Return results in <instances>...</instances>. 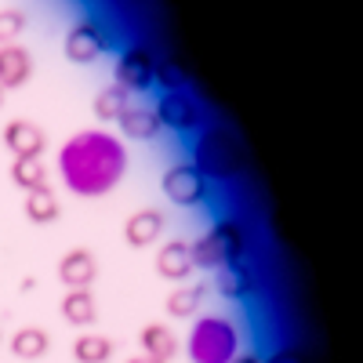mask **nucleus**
I'll return each mask as SVG.
<instances>
[{"mask_svg": "<svg viewBox=\"0 0 363 363\" xmlns=\"http://www.w3.org/2000/svg\"><path fill=\"white\" fill-rule=\"evenodd\" d=\"M128 363H160V359H153V356H142V352H138V356H131Z\"/></svg>", "mask_w": 363, "mask_h": 363, "instance_id": "c85d7f7f", "label": "nucleus"}, {"mask_svg": "<svg viewBox=\"0 0 363 363\" xmlns=\"http://www.w3.org/2000/svg\"><path fill=\"white\" fill-rule=\"evenodd\" d=\"M153 113L160 120V128H171V131H196L203 124V109L189 91H167V95H160Z\"/></svg>", "mask_w": 363, "mask_h": 363, "instance_id": "423d86ee", "label": "nucleus"}, {"mask_svg": "<svg viewBox=\"0 0 363 363\" xmlns=\"http://www.w3.org/2000/svg\"><path fill=\"white\" fill-rule=\"evenodd\" d=\"M200 301H203V284H178V287L167 294L164 309H167V316H174V320H186V316H193V313L200 309Z\"/></svg>", "mask_w": 363, "mask_h": 363, "instance_id": "aec40b11", "label": "nucleus"}, {"mask_svg": "<svg viewBox=\"0 0 363 363\" xmlns=\"http://www.w3.org/2000/svg\"><path fill=\"white\" fill-rule=\"evenodd\" d=\"M229 363H262V359H258V356H251V352H244V356H240V352H236V356H233Z\"/></svg>", "mask_w": 363, "mask_h": 363, "instance_id": "cd10ccee", "label": "nucleus"}, {"mask_svg": "<svg viewBox=\"0 0 363 363\" xmlns=\"http://www.w3.org/2000/svg\"><path fill=\"white\" fill-rule=\"evenodd\" d=\"M33 77V55L22 44H0V91H15Z\"/></svg>", "mask_w": 363, "mask_h": 363, "instance_id": "9d476101", "label": "nucleus"}, {"mask_svg": "<svg viewBox=\"0 0 363 363\" xmlns=\"http://www.w3.org/2000/svg\"><path fill=\"white\" fill-rule=\"evenodd\" d=\"M11 182L18 189H37V186H48V167L40 157H26V160H15L11 164Z\"/></svg>", "mask_w": 363, "mask_h": 363, "instance_id": "4be33fe9", "label": "nucleus"}, {"mask_svg": "<svg viewBox=\"0 0 363 363\" xmlns=\"http://www.w3.org/2000/svg\"><path fill=\"white\" fill-rule=\"evenodd\" d=\"M153 84H160L164 87V95L167 91H186V69H182L178 62H157V77H153Z\"/></svg>", "mask_w": 363, "mask_h": 363, "instance_id": "393cba45", "label": "nucleus"}, {"mask_svg": "<svg viewBox=\"0 0 363 363\" xmlns=\"http://www.w3.org/2000/svg\"><path fill=\"white\" fill-rule=\"evenodd\" d=\"M240 145L225 128H203L196 145H193V167L211 182V178H236L240 174Z\"/></svg>", "mask_w": 363, "mask_h": 363, "instance_id": "f03ea898", "label": "nucleus"}, {"mask_svg": "<svg viewBox=\"0 0 363 363\" xmlns=\"http://www.w3.org/2000/svg\"><path fill=\"white\" fill-rule=\"evenodd\" d=\"M138 345H142V356H153L160 363H171L178 356V338L164 323H145L142 335H138Z\"/></svg>", "mask_w": 363, "mask_h": 363, "instance_id": "dca6fc26", "label": "nucleus"}, {"mask_svg": "<svg viewBox=\"0 0 363 363\" xmlns=\"http://www.w3.org/2000/svg\"><path fill=\"white\" fill-rule=\"evenodd\" d=\"M73 359L77 363H109L113 359V338L84 330V335H77V342H73Z\"/></svg>", "mask_w": 363, "mask_h": 363, "instance_id": "412c9836", "label": "nucleus"}, {"mask_svg": "<svg viewBox=\"0 0 363 363\" xmlns=\"http://www.w3.org/2000/svg\"><path fill=\"white\" fill-rule=\"evenodd\" d=\"M157 272L171 284H186V277L193 272V258H189V244L186 240H171L157 255Z\"/></svg>", "mask_w": 363, "mask_h": 363, "instance_id": "ddd939ff", "label": "nucleus"}, {"mask_svg": "<svg viewBox=\"0 0 363 363\" xmlns=\"http://www.w3.org/2000/svg\"><path fill=\"white\" fill-rule=\"evenodd\" d=\"M262 363H306V356H301L294 345H284V349H277L269 359H262Z\"/></svg>", "mask_w": 363, "mask_h": 363, "instance_id": "bb28decb", "label": "nucleus"}, {"mask_svg": "<svg viewBox=\"0 0 363 363\" xmlns=\"http://www.w3.org/2000/svg\"><path fill=\"white\" fill-rule=\"evenodd\" d=\"M99 277V262L87 247H73L58 258V280L66 284V291H77V287H91Z\"/></svg>", "mask_w": 363, "mask_h": 363, "instance_id": "1a4fd4ad", "label": "nucleus"}, {"mask_svg": "<svg viewBox=\"0 0 363 363\" xmlns=\"http://www.w3.org/2000/svg\"><path fill=\"white\" fill-rule=\"evenodd\" d=\"M164 233V215L157 207H142L124 222V244L128 247H153V240Z\"/></svg>", "mask_w": 363, "mask_h": 363, "instance_id": "9b49d317", "label": "nucleus"}, {"mask_svg": "<svg viewBox=\"0 0 363 363\" xmlns=\"http://www.w3.org/2000/svg\"><path fill=\"white\" fill-rule=\"evenodd\" d=\"M116 124H120V131H124L128 138H135V142H153V138H160V120H157V113L153 109H145V106H128L124 113L116 116Z\"/></svg>", "mask_w": 363, "mask_h": 363, "instance_id": "4468645a", "label": "nucleus"}, {"mask_svg": "<svg viewBox=\"0 0 363 363\" xmlns=\"http://www.w3.org/2000/svg\"><path fill=\"white\" fill-rule=\"evenodd\" d=\"M26 29V15L15 11V8H4L0 11V44H15Z\"/></svg>", "mask_w": 363, "mask_h": 363, "instance_id": "a878e982", "label": "nucleus"}, {"mask_svg": "<svg viewBox=\"0 0 363 363\" xmlns=\"http://www.w3.org/2000/svg\"><path fill=\"white\" fill-rule=\"evenodd\" d=\"M255 287H258V280H255V272L244 262H233V265L218 269V294H225V298H247V294H255Z\"/></svg>", "mask_w": 363, "mask_h": 363, "instance_id": "a211bd4d", "label": "nucleus"}, {"mask_svg": "<svg viewBox=\"0 0 363 363\" xmlns=\"http://www.w3.org/2000/svg\"><path fill=\"white\" fill-rule=\"evenodd\" d=\"M124 109H128V91L120 84H109V87H102L95 95V116L99 120H116Z\"/></svg>", "mask_w": 363, "mask_h": 363, "instance_id": "5701e85b", "label": "nucleus"}, {"mask_svg": "<svg viewBox=\"0 0 363 363\" xmlns=\"http://www.w3.org/2000/svg\"><path fill=\"white\" fill-rule=\"evenodd\" d=\"M189 258H193V269H222L225 265L222 251H218V244H215V236H211V233L193 240V244H189Z\"/></svg>", "mask_w": 363, "mask_h": 363, "instance_id": "b1692460", "label": "nucleus"}, {"mask_svg": "<svg viewBox=\"0 0 363 363\" xmlns=\"http://www.w3.org/2000/svg\"><path fill=\"white\" fill-rule=\"evenodd\" d=\"M22 211H26V218L33 222V225H51L58 218V196L51 186H37V189H29L26 200H22Z\"/></svg>", "mask_w": 363, "mask_h": 363, "instance_id": "f3484780", "label": "nucleus"}, {"mask_svg": "<svg viewBox=\"0 0 363 363\" xmlns=\"http://www.w3.org/2000/svg\"><path fill=\"white\" fill-rule=\"evenodd\" d=\"M240 349V338H236V327L225 320V316H203L193 323L189 330V342H186V352L193 363H229Z\"/></svg>", "mask_w": 363, "mask_h": 363, "instance_id": "7ed1b4c3", "label": "nucleus"}, {"mask_svg": "<svg viewBox=\"0 0 363 363\" xmlns=\"http://www.w3.org/2000/svg\"><path fill=\"white\" fill-rule=\"evenodd\" d=\"M207 186H211V182H207L193 164H174V167H167L164 178H160L164 196H167L171 203H178V207H196V203H203Z\"/></svg>", "mask_w": 363, "mask_h": 363, "instance_id": "20e7f679", "label": "nucleus"}, {"mask_svg": "<svg viewBox=\"0 0 363 363\" xmlns=\"http://www.w3.org/2000/svg\"><path fill=\"white\" fill-rule=\"evenodd\" d=\"M211 236H215V244H218L225 265L244 262V255H247V225L240 218H218L215 229H211Z\"/></svg>", "mask_w": 363, "mask_h": 363, "instance_id": "f8f14e48", "label": "nucleus"}, {"mask_svg": "<svg viewBox=\"0 0 363 363\" xmlns=\"http://www.w3.org/2000/svg\"><path fill=\"white\" fill-rule=\"evenodd\" d=\"M109 48V33L99 18H80L66 33V58L77 66H87Z\"/></svg>", "mask_w": 363, "mask_h": 363, "instance_id": "39448f33", "label": "nucleus"}, {"mask_svg": "<svg viewBox=\"0 0 363 363\" xmlns=\"http://www.w3.org/2000/svg\"><path fill=\"white\" fill-rule=\"evenodd\" d=\"M153 77H157V55L149 48L135 44L116 58V84L124 91H145Z\"/></svg>", "mask_w": 363, "mask_h": 363, "instance_id": "0eeeda50", "label": "nucleus"}, {"mask_svg": "<svg viewBox=\"0 0 363 363\" xmlns=\"http://www.w3.org/2000/svg\"><path fill=\"white\" fill-rule=\"evenodd\" d=\"M0 106H4V91H0Z\"/></svg>", "mask_w": 363, "mask_h": 363, "instance_id": "c756f323", "label": "nucleus"}, {"mask_svg": "<svg viewBox=\"0 0 363 363\" xmlns=\"http://www.w3.org/2000/svg\"><path fill=\"white\" fill-rule=\"evenodd\" d=\"M62 320L73 323V327H91L99 320V301L91 294V287H77V291H66L62 294Z\"/></svg>", "mask_w": 363, "mask_h": 363, "instance_id": "2eb2a0df", "label": "nucleus"}, {"mask_svg": "<svg viewBox=\"0 0 363 363\" xmlns=\"http://www.w3.org/2000/svg\"><path fill=\"white\" fill-rule=\"evenodd\" d=\"M4 149L15 157V160H26V157H44L48 149V135L44 128H37L33 120H11L4 128Z\"/></svg>", "mask_w": 363, "mask_h": 363, "instance_id": "6e6552de", "label": "nucleus"}, {"mask_svg": "<svg viewBox=\"0 0 363 363\" xmlns=\"http://www.w3.org/2000/svg\"><path fill=\"white\" fill-rule=\"evenodd\" d=\"M48 349H51V338L44 327H18L11 335V352L18 359H40Z\"/></svg>", "mask_w": 363, "mask_h": 363, "instance_id": "6ab92c4d", "label": "nucleus"}, {"mask_svg": "<svg viewBox=\"0 0 363 363\" xmlns=\"http://www.w3.org/2000/svg\"><path fill=\"white\" fill-rule=\"evenodd\" d=\"M58 174L66 189L84 200H99L113 193L128 174V153L124 142L102 128L77 131L62 149H58Z\"/></svg>", "mask_w": 363, "mask_h": 363, "instance_id": "f257e3e1", "label": "nucleus"}]
</instances>
